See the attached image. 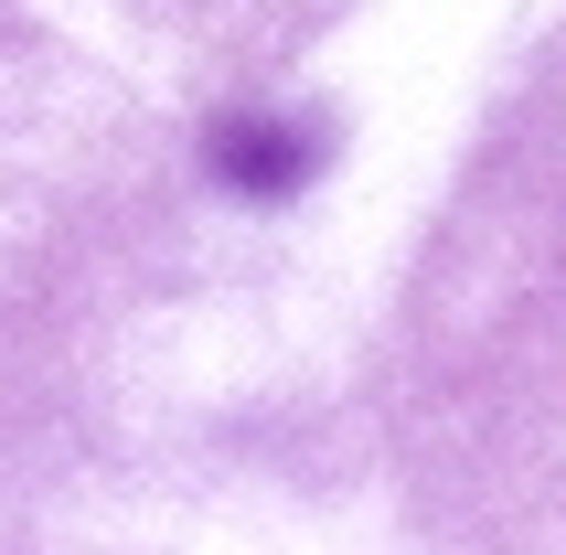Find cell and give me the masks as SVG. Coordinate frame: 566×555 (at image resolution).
<instances>
[{
  "mask_svg": "<svg viewBox=\"0 0 566 555\" xmlns=\"http://www.w3.org/2000/svg\"><path fill=\"white\" fill-rule=\"evenodd\" d=\"M203 160H214V182L235 203H289L300 182H321L332 118H311V107H224L203 128Z\"/></svg>",
  "mask_w": 566,
  "mask_h": 555,
  "instance_id": "1",
  "label": "cell"
}]
</instances>
